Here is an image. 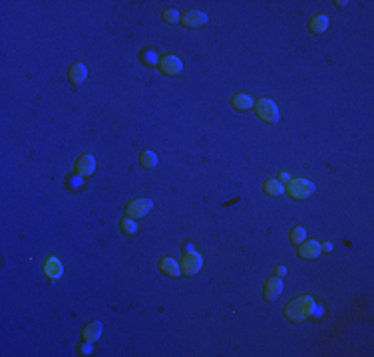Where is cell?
Segmentation results:
<instances>
[{"label":"cell","mask_w":374,"mask_h":357,"mask_svg":"<svg viewBox=\"0 0 374 357\" xmlns=\"http://www.w3.org/2000/svg\"><path fill=\"white\" fill-rule=\"evenodd\" d=\"M275 274L285 276V274H287V268H285V266H277V268H275Z\"/></svg>","instance_id":"obj_25"},{"label":"cell","mask_w":374,"mask_h":357,"mask_svg":"<svg viewBox=\"0 0 374 357\" xmlns=\"http://www.w3.org/2000/svg\"><path fill=\"white\" fill-rule=\"evenodd\" d=\"M160 70L165 76H177L183 70V64H181V60L177 56H163L160 60Z\"/></svg>","instance_id":"obj_6"},{"label":"cell","mask_w":374,"mask_h":357,"mask_svg":"<svg viewBox=\"0 0 374 357\" xmlns=\"http://www.w3.org/2000/svg\"><path fill=\"white\" fill-rule=\"evenodd\" d=\"M86 76H88V70H86L84 64H74V66L70 68V82H72L74 86H80V84L86 80Z\"/></svg>","instance_id":"obj_15"},{"label":"cell","mask_w":374,"mask_h":357,"mask_svg":"<svg viewBox=\"0 0 374 357\" xmlns=\"http://www.w3.org/2000/svg\"><path fill=\"white\" fill-rule=\"evenodd\" d=\"M255 109H257V115L261 117V121H265V123H277V121H279V109H277V105L273 103V99L261 97V99L257 101Z\"/></svg>","instance_id":"obj_2"},{"label":"cell","mask_w":374,"mask_h":357,"mask_svg":"<svg viewBox=\"0 0 374 357\" xmlns=\"http://www.w3.org/2000/svg\"><path fill=\"white\" fill-rule=\"evenodd\" d=\"M140 161H142V167H146V169H154V167L158 165V155H156L154 151H144Z\"/></svg>","instance_id":"obj_18"},{"label":"cell","mask_w":374,"mask_h":357,"mask_svg":"<svg viewBox=\"0 0 374 357\" xmlns=\"http://www.w3.org/2000/svg\"><path fill=\"white\" fill-rule=\"evenodd\" d=\"M152 207H154V203L150 199H136V201H132L128 205L126 213H128L130 219H142L152 211Z\"/></svg>","instance_id":"obj_5"},{"label":"cell","mask_w":374,"mask_h":357,"mask_svg":"<svg viewBox=\"0 0 374 357\" xmlns=\"http://www.w3.org/2000/svg\"><path fill=\"white\" fill-rule=\"evenodd\" d=\"M315 312V302L313 298L309 296H303V298H295L287 304L285 308V315L291 319V321H303L305 317H309L311 313Z\"/></svg>","instance_id":"obj_1"},{"label":"cell","mask_w":374,"mask_h":357,"mask_svg":"<svg viewBox=\"0 0 374 357\" xmlns=\"http://www.w3.org/2000/svg\"><path fill=\"white\" fill-rule=\"evenodd\" d=\"M231 105H233V109L245 111V109L253 107V99H251V95H247V93H235L231 97Z\"/></svg>","instance_id":"obj_12"},{"label":"cell","mask_w":374,"mask_h":357,"mask_svg":"<svg viewBox=\"0 0 374 357\" xmlns=\"http://www.w3.org/2000/svg\"><path fill=\"white\" fill-rule=\"evenodd\" d=\"M80 351H82V355H90L92 351H94V347H92V341H86L82 347H80Z\"/></svg>","instance_id":"obj_24"},{"label":"cell","mask_w":374,"mask_h":357,"mask_svg":"<svg viewBox=\"0 0 374 357\" xmlns=\"http://www.w3.org/2000/svg\"><path fill=\"white\" fill-rule=\"evenodd\" d=\"M82 187H84V181H82L80 177H70V181H68V189L70 191H78Z\"/></svg>","instance_id":"obj_23"},{"label":"cell","mask_w":374,"mask_h":357,"mask_svg":"<svg viewBox=\"0 0 374 357\" xmlns=\"http://www.w3.org/2000/svg\"><path fill=\"white\" fill-rule=\"evenodd\" d=\"M321 248H322V250H328V252H330V250H332V242H326V244H324V246H321Z\"/></svg>","instance_id":"obj_26"},{"label":"cell","mask_w":374,"mask_h":357,"mask_svg":"<svg viewBox=\"0 0 374 357\" xmlns=\"http://www.w3.org/2000/svg\"><path fill=\"white\" fill-rule=\"evenodd\" d=\"M281 292H283V280L281 278H269L267 282H265V300L267 302H273V300H277L279 296H281Z\"/></svg>","instance_id":"obj_8"},{"label":"cell","mask_w":374,"mask_h":357,"mask_svg":"<svg viewBox=\"0 0 374 357\" xmlns=\"http://www.w3.org/2000/svg\"><path fill=\"white\" fill-rule=\"evenodd\" d=\"M142 62H144L146 66H150V68L158 66V64H160L158 52H156V50H146V52H142Z\"/></svg>","instance_id":"obj_19"},{"label":"cell","mask_w":374,"mask_h":357,"mask_svg":"<svg viewBox=\"0 0 374 357\" xmlns=\"http://www.w3.org/2000/svg\"><path fill=\"white\" fill-rule=\"evenodd\" d=\"M279 178H283V181H289V173H281Z\"/></svg>","instance_id":"obj_27"},{"label":"cell","mask_w":374,"mask_h":357,"mask_svg":"<svg viewBox=\"0 0 374 357\" xmlns=\"http://www.w3.org/2000/svg\"><path fill=\"white\" fill-rule=\"evenodd\" d=\"M94 171H96V159H94L92 155H84V157L78 159V163H76V173H78L80 177H90Z\"/></svg>","instance_id":"obj_10"},{"label":"cell","mask_w":374,"mask_h":357,"mask_svg":"<svg viewBox=\"0 0 374 357\" xmlns=\"http://www.w3.org/2000/svg\"><path fill=\"white\" fill-rule=\"evenodd\" d=\"M119 228H121L123 234H136V232H138V224H136L132 219H121Z\"/></svg>","instance_id":"obj_20"},{"label":"cell","mask_w":374,"mask_h":357,"mask_svg":"<svg viewBox=\"0 0 374 357\" xmlns=\"http://www.w3.org/2000/svg\"><path fill=\"white\" fill-rule=\"evenodd\" d=\"M289 195L293 197V199H299V201H303V199H309L313 193H315V185L311 183V181H307V178H293V181L289 183Z\"/></svg>","instance_id":"obj_3"},{"label":"cell","mask_w":374,"mask_h":357,"mask_svg":"<svg viewBox=\"0 0 374 357\" xmlns=\"http://www.w3.org/2000/svg\"><path fill=\"white\" fill-rule=\"evenodd\" d=\"M163 20H165L167 24H177V22H179V12H177L175 8H169V10L163 12Z\"/></svg>","instance_id":"obj_22"},{"label":"cell","mask_w":374,"mask_h":357,"mask_svg":"<svg viewBox=\"0 0 374 357\" xmlns=\"http://www.w3.org/2000/svg\"><path fill=\"white\" fill-rule=\"evenodd\" d=\"M322 252V248H321V244L319 242H301V246H299V254L303 256V258H307V260H315V258H319V254Z\"/></svg>","instance_id":"obj_11"},{"label":"cell","mask_w":374,"mask_h":357,"mask_svg":"<svg viewBox=\"0 0 374 357\" xmlns=\"http://www.w3.org/2000/svg\"><path fill=\"white\" fill-rule=\"evenodd\" d=\"M326 28H328V16H324V14H317V16H313L311 22H309V30H311V32L321 34V32H324Z\"/></svg>","instance_id":"obj_14"},{"label":"cell","mask_w":374,"mask_h":357,"mask_svg":"<svg viewBox=\"0 0 374 357\" xmlns=\"http://www.w3.org/2000/svg\"><path fill=\"white\" fill-rule=\"evenodd\" d=\"M305 238H307V230H305L303 226H295V228L291 230V242H293V244L305 242Z\"/></svg>","instance_id":"obj_21"},{"label":"cell","mask_w":374,"mask_h":357,"mask_svg":"<svg viewBox=\"0 0 374 357\" xmlns=\"http://www.w3.org/2000/svg\"><path fill=\"white\" fill-rule=\"evenodd\" d=\"M203 268V258L197 254V252H185L183 254V260H181V270H183V274H187V276H193V274H197L199 270Z\"/></svg>","instance_id":"obj_4"},{"label":"cell","mask_w":374,"mask_h":357,"mask_svg":"<svg viewBox=\"0 0 374 357\" xmlns=\"http://www.w3.org/2000/svg\"><path fill=\"white\" fill-rule=\"evenodd\" d=\"M263 189H265V193H267V195H271V197H279V195H283V191H285L283 183H281V181H277V178H271V181H267Z\"/></svg>","instance_id":"obj_17"},{"label":"cell","mask_w":374,"mask_h":357,"mask_svg":"<svg viewBox=\"0 0 374 357\" xmlns=\"http://www.w3.org/2000/svg\"><path fill=\"white\" fill-rule=\"evenodd\" d=\"M44 274H46L50 280H58V278L64 274L62 262H60L56 256H50V258L44 262Z\"/></svg>","instance_id":"obj_9"},{"label":"cell","mask_w":374,"mask_h":357,"mask_svg":"<svg viewBox=\"0 0 374 357\" xmlns=\"http://www.w3.org/2000/svg\"><path fill=\"white\" fill-rule=\"evenodd\" d=\"M160 270H161L165 276H171V278L181 276V268H179V264H177L173 258H163L161 264H160Z\"/></svg>","instance_id":"obj_13"},{"label":"cell","mask_w":374,"mask_h":357,"mask_svg":"<svg viewBox=\"0 0 374 357\" xmlns=\"http://www.w3.org/2000/svg\"><path fill=\"white\" fill-rule=\"evenodd\" d=\"M181 22L187 28H197V26H203L207 22V14L201 12V10H189L181 16Z\"/></svg>","instance_id":"obj_7"},{"label":"cell","mask_w":374,"mask_h":357,"mask_svg":"<svg viewBox=\"0 0 374 357\" xmlns=\"http://www.w3.org/2000/svg\"><path fill=\"white\" fill-rule=\"evenodd\" d=\"M82 335H84L86 341H96V339H100V335H102V323H100V321L88 323V325L84 327Z\"/></svg>","instance_id":"obj_16"}]
</instances>
